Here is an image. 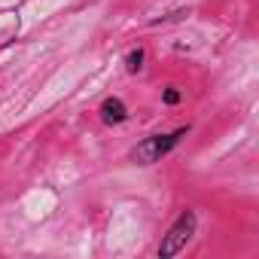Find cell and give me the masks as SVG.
<instances>
[{
    "label": "cell",
    "mask_w": 259,
    "mask_h": 259,
    "mask_svg": "<svg viewBox=\"0 0 259 259\" xmlns=\"http://www.w3.org/2000/svg\"><path fill=\"white\" fill-rule=\"evenodd\" d=\"M144 58H147V52L138 46V49H132V52H128V58H125V70L128 73H141L144 70Z\"/></svg>",
    "instance_id": "4"
},
{
    "label": "cell",
    "mask_w": 259,
    "mask_h": 259,
    "mask_svg": "<svg viewBox=\"0 0 259 259\" xmlns=\"http://www.w3.org/2000/svg\"><path fill=\"white\" fill-rule=\"evenodd\" d=\"M189 135V125H180L177 132H171V135H150V138H144L135 150H132V162L135 165H156V162H162L177 144H180V138H186Z\"/></svg>",
    "instance_id": "1"
},
{
    "label": "cell",
    "mask_w": 259,
    "mask_h": 259,
    "mask_svg": "<svg viewBox=\"0 0 259 259\" xmlns=\"http://www.w3.org/2000/svg\"><path fill=\"white\" fill-rule=\"evenodd\" d=\"M180 98H183V95H180V89H174V85H171V89H165V95H162V101H165L168 107L180 104Z\"/></svg>",
    "instance_id": "6"
},
{
    "label": "cell",
    "mask_w": 259,
    "mask_h": 259,
    "mask_svg": "<svg viewBox=\"0 0 259 259\" xmlns=\"http://www.w3.org/2000/svg\"><path fill=\"white\" fill-rule=\"evenodd\" d=\"M195 229H198V213H195L192 207L180 210V217L174 220V226L168 229V235H162V244H159V250H156L159 259H171V256H177V253L192 241Z\"/></svg>",
    "instance_id": "2"
},
{
    "label": "cell",
    "mask_w": 259,
    "mask_h": 259,
    "mask_svg": "<svg viewBox=\"0 0 259 259\" xmlns=\"http://www.w3.org/2000/svg\"><path fill=\"white\" fill-rule=\"evenodd\" d=\"M183 16H189V10H174V13H168V16H162V19H153L150 25H165V22H180Z\"/></svg>",
    "instance_id": "5"
},
{
    "label": "cell",
    "mask_w": 259,
    "mask_h": 259,
    "mask_svg": "<svg viewBox=\"0 0 259 259\" xmlns=\"http://www.w3.org/2000/svg\"><path fill=\"white\" fill-rule=\"evenodd\" d=\"M101 122L104 125H122V122H128V107H125V101L122 98H104V104H101Z\"/></svg>",
    "instance_id": "3"
}]
</instances>
